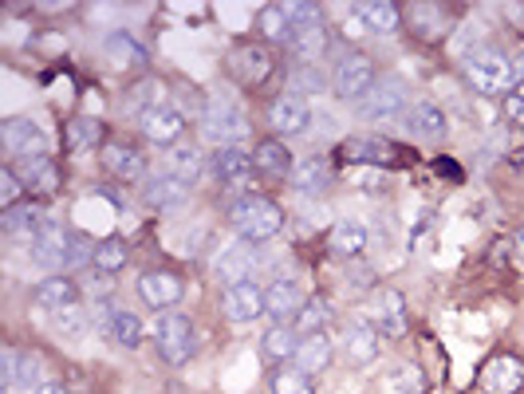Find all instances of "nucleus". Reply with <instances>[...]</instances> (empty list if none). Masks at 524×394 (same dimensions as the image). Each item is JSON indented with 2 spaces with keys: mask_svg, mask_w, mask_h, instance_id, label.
<instances>
[{
  "mask_svg": "<svg viewBox=\"0 0 524 394\" xmlns=\"http://www.w3.org/2000/svg\"><path fill=\"white\" fill-rule=\"evenodd\" d=\"M229 221H233V229L241 233V241L261 245V241H272V237L280 233L284 213H280V205H276V201H268V197L245 194V197H237V201H233Z\"/></svg>",
  "mask_w": 524,
  "mask_h": 394,
  "instance_id": "obj_1",
  "label": "nucleus"
},
{
  "mask_svg": "<svg viewBox=\"0 0 524 394\" xmlns=\"http://www.w3.org/2000/svg\"><path fill=\"white\" fill-rule=\"evenodd\" d=\"M465 79H469V87L473 91H481V95H513V87H517V67L513 60L505 56V52H497V48H481V52H473L469 60H465Z\"/></svg>",
  "mask_w": 524,
  "mask_h": 394,
  "instance_id": "obj_2",
  "label": "nucleus"
},
{
  "mask_svg": "<svg viewBox=\"0 0 524 394\" xmlns=\"http://www.w3.org/2000/svg\"><path fill=\"white\" fill-rule=\"evenodd\" d=\"M288 20H292V40L288 48L300 56V64H316L324 52H328V28H324V16L316 4H284Z\"/></svg>",
  "mask_w": 524,
  "mask_h": 394,
  "instance_id": "obj_3",
  "label": "nucleus"
},
{
  "mask_svg": "<svg viewBox=\"0 0 524 394\" xmlns=\"http://www.w3.org/2000/svg\"><path fill=\"white\" fill-rule=\"evenodd\" d=\"M331 87H335V95H339L343 103H363V99L375 91V64H371V56L347 52V56L339 60V67H335Z\"/></svg>",
  "mask_w": 524,
  "mask_h": 394,
  "instance_id": "obj_4",
  "label": "nucleus"
},
{
  "mask_svg": "<svg viewBox=\"0 0 524 394\" xmlns=\"http://www.w3.org/2000/svg\"><path fill=\"white\" fill-rule=\"evenodd\" d=\"M359 115L371 119V123H394V119L410 115V95H406V87H402L398 79H383V83H375V91L359 103Z\"/></svg>",
  "mask_w": 524,
  "mask_h": 394,
  "instance_id": "obj_5",
  "label": "nucleus"
},
{
  "mask_svg": "<svg viewBox=\"0 0 524 394\" xmlns=\"http://www.w3.org/2000/svg\"><path fill=\"white\" fill-rule=\"evenodd\" d=\"M158 351L166 363L182 367L190 355H194V324L182 316V312H166L158 320Z\"/></svg>",
  "mask_w": 524,
  "mask_h": 394,
  "instance_id": "obj_6",
  "label": "nucleus"
},
{
  "mask_svg": "<svg viewBox=\"0 0 524 394\" xmlns=\"http://www.w3.org/2000/svg\"><path fill=\"white\" fill-rule=\"evenodd\" d=\"M205 138H209V142H221V146H241V142L249 138V119H245L237 107H229V103L209 107V111H205Z\"/></svg>",
  "mask_w": 524,
  "mask_h": 394,
  "instance_id": "obj_7",
  "label": "nucleus"
},
{
  "mask_svg": "<svg viewBox=\"0 0 524 394\" xmlns=\"http://www.w3.org/2000/svg\"><path fill=\"white\" fill-rule=\"evenodd\" d=\"M0 142L12 158H44V150H48V138L32 119H8L0 127Z\"/></svg>",
  "mask_w": 524,
  "mask_h": 394,
  "instance_id": "obj_8",
  "label": "nucleus"
},
{
  "mask_svg": "<svg viewBox=\"0 0 524 394\" xmlns=\"http://www.w3.org/2000/svg\"><path fill=\"white\" fill-rule=\"evenodd\" d=\"M67 241H71V233H64V225L44 217V225H40V233L32 241V261L40 268H48V272L67 268Z\"/></svg>",
  "mask_w": 524,
  "mask_h": 394,
  "instance_id": "obj_9",
  "label": "nucleus"
},
{
  "mask_svg": "<svg viewBox=\"0 0 524 394\" xmlns=\"http://www.w3.org/2000/svg\"><path fill=\"white\" fill-rule=\"evenodd\" d=\"M308 119H312V107H308V99H304V95H296V91H288V95L272 99V107H268V127H272L276 134L308 131Z\"/></svg>",
  "mask_w": 524,
  "mask_h": 394,
  "instance_id": "obj_10",
  "label": "nucleus"
},
{
  "mask_svg": "<svg viewBox=\"0 0 524 394\" xmlns=\"http://www.w3.org/2000/svg\"><path fill=\"white\" fill-rule=\"evenodd\" d=\"M221 308L233 324H253L257 316H264V292L257 288V280H245V284H229L225 296H221Z\"/></svg>",
  "mask_w": 524,
  "mask_h": 394,
  "instance_id": "obj_11",
  "label": "nucleus"
},
{
  "mask_svg": "<svg viewBox=\"0 0 524 394\" xmlns=\"http://www.w3.org/2000/svg\"><path fill=\"white\" fill-rule=\"evenodd\" d=\"M253 154H245L241 146H221L217 158H213V178L225 186V190H241L249 178H253Z\"/></svg>",
  "mask_w": 524,
  "mask_h": 394,
  "instance_id": "obj_12",
  "label": "nucleus"
},
{
  "mask_svg": "<svg viewBox=\"0 0 524 394\" xmlns=\"http://www.w3.org/2000/svg\"><path fill=\"white\" fill-rule=\"evenodd\" d=\"M300 312H304V292L296 280H276L264 292V316H272L276 324H296Z\"/></svg>",
  "mask_w": 524,
  "mask_h": 394,
  "instance_id": "obj_13",
  "label": "nucleus"
},
{
  "mask_svg": "<svg viewBox=\"0 0 524 394\" xmlns=\"http://www.w3.org/2000/svg\"><path fill=\"white\" fill-rule=\"evenodd\" d=\"M257 245H229L217 261H213V272H217V280L229 288V284H245L249 276H253V268H257Z\"/></svg>",
  "mask_w": 524,
  "mask_h": 394,
  "instance_id": "obj_14",
  "label": "nucleus"
},
{
  "mask_svg": "<svg viewBox=\"0 0 524 394\" xmlns=\"http://www.w3.org/2000/svg\"><path fill=\"white\" fill-rule=\"evenodd\" d=\"M138 127H142V134H146L150 142H174V138L182 134V127H186V119H182L178 107L158 103V107H142Z\"/></svg>",
  "mask_w": 524,
  "mask_h": 394,
  "instance_id": "obj_15",
  "label": "nucleus"
},
{
  "mask_svg": "<svg viewBox=\"0 0 524 394\" xmlns=\"http://www.w3.org/2000/svg\"><path fill=\"white\" fill-rule=\"evenodd\" d=\"M481 387H485L489 394H517L524 387L521 359H513V355H497V359H489L485 371H481Z\"/></svg>",
  "mask_w": 524,
  "mask_h": 394,
  "instance_id": "obj_16",
  "label": "nucleus"
},
{
  "mask_svg": "<svg viewBox=\"0 0 524 394\" xmlns=\"http://www.w3.org/2000/svg\"><path fill=\"white\" fill-rule=\"evenodd\" d=\"M138 296H142L150 308H174V304L182 300V280H178L174 272H166V268L146 272V276H138Z\"/></svg>",
  "mask_w": 524,
  "mask_h": 394,
  "instance_id": "obj_17",
  "label": "nucleus"
},
{
  "mask_svg": "<svg viewBox=\"0 0 524 394\" xmlns=\"http://www.w3.org/2000/svg\"><path fill=\"white\" fill-rule=\"evenodd\" d=\"M288 182H292V190H296V194L316 197V194H324V190L331 186V166L324 162V158L308 154V158H300V162L292 166Z\"/></svg>",
  "mask_w": 524,
  "mask_h": 394,
  "instance_id": "obj_18",
  "label": "nucleus"
},
{
  "mask_svg": "<svg viewBox=\"0 0 524 394\" xmlns=\"http://www.w3.org/2000/svg\"><path fill=\"white\" fill-rule=\"evenodd\" d=\"M186 197H190V186H186L182 178H174L170 170H162V174H154V178L142 182V201L154 205V209H174V205H182Z\"/></svg>",
  "mask_w": 524,
  "mask_h": 394,
  "instance_id": "obj_19",
  "label": "nucleus"
},
{
  "mask_svg": "<svg viewBox=\"0 0 524 394\" xmlns=\"http://www.w3.org/2000/svg\"><path fill=\"white\" fill-rule=\"evenodd\" d=\"M229 67H233V75H237L241 83L257 87V83H264V79H268V71H272V56H268L264 48L241 44V48H233V56H229Z\"/></svg>",
  "mask_w": 524,
  "mask_h": 394,
  "instance_id": "obj_20",
  "label": "nucleus"
},
{
  "mask_svg": "<svg viewBox=\"0 0 524 394\" xmlns=\"http://www.w3.org/2000/svg\"><path fill=\"white\" fill-rule=\"evenodd\" d=\"M40 225H44V213H40V209H32V205L4 209V217H0V233H4L8 241H24V245H32V241H36Z\"/></svg>",
  "mask_w": 524,
  "mask_h": 394,
  "instance_id": "obj_21",
  "label": "nucleus"
},
{
  "mask_svg": "<svg viewBox=\"0 0 524 394\" xmlns=\"http://www.w3.org/2000/svg\"><path fill=\"white\" fill-rule=\"evenodd\" d=\"M406 127H410L414 138H426V142H438V138H446V131H450L446 111L438 103H414L410 115H406Z\"/></svg>",
  "mask_w": 524,
  "mask_h": 394,
  "instance_id": "obj_22",
  "label": "nucleus"
},
{
  "mask_svg": "<svg viewBox=\"0 0 524 394\" xmlns=\"http://www.w3.org/2000/svg\"><path fill=\"white\" fill-rule=\"evenodd\" d=\"M331 359H335V347H331V339L324 331H320V335H304V339H300V351H296V371H304V375L312 379V375L328 371Z\"/></svg>",
  "mask_w": 524,
  "mask_h": 394,
  "instance_id": "obj_23",
  "label": "nucleus"
},
{
  "mask_svg": "<svg viewBox=\"0 0 524 394\" xmlns=\"http://www.w3.org/2000/svg\"><path fill=\"white\" fill-rule=\"evenodd\" d=\"M103 166H107L119 182H138V178H146V158H142L134 146H123V142H111V146L103 150Z\"/></svg>",
  "mask_w": 524,
  "mask_h": 394,
  "instance_id": "obj_24",
  "label": "nucleus"
},
{
  "mask_svg": "<svg viewBox=\"0 0 524 394\" xmlns=\"http://www.w3.org/2000/svg\"><path fill=\"white\" fill-rule=\"evenodd\" d=\"M16 174H20L24 190H32V194H56L60 190V170H56L52 158H24V166Z\"/></svg>",
  "mask_w": 524,
  "mask_h": 394,
  "instance_id": "obj_25",
  "label": "nucleus"
},
{
  "mask_svg": "<svg viewBox=\"0 0 524 394\" xmlns=\"http://www.w3.org/2000/svg\"><path fill=\"white\" fill-rule=\"evenodd\" d=\"M347 359H351L355 367L375 363V359H379V331L371 328V324H363V320L347 324Z\"/></svg>",
  "mask_w": 524,
  "mask_h": 394,
  "instance_id": "obj_26",
  "label": "nucleus"
},
{
  "mask_svg": "<svg viewBox=\"0 0 524 394\" xmlns=\"http://www.w3.org/2000/svg\"><path fill=\"white\" fill-rule=\"evenodd\" d=\"M253 166H257V174H268V178H284V174H292V154H288V146L284 142H276V138H264L257 142V150H253Z\"/></svg>",
  "mask_w": 524,
  "mask_h": 394,
  "instance_id": "obj_27",
  "label": "nucleus"
},
{
  "mask_svg": "<svg viewBox=\"0 0 524 394\" xmlns=\"http://www.w3.org/2000/svg\"><path fill=\"white\" fill-rule=\"evenodd\" d=\"M328 245L335 257H347V261H351V257H359V253L367 249V229H363L359 221H339V225L331 229Z\"/></svg>",
  "mask_w": 524,
  "mask_h": 394,
  "instance_id": "obj_28",
  "label": "nucleus"
},
{
  "mask_svg": "<svg viewBox=\"0 0 524 394\" xmlns=\"http://www.w3.org/2000/svg\"><path fill=\"white\" fill-rule=\"evenodd\" d=\"M359 12H363L367 32H379V36H391V32H398V24H402V12H398V4H391V0L359 4Z\"/></svg>",
  "mask_w": 524,
  "mask_h": 394,
  "instance_id": "obj_29",
  "label": "nucleus"
},
{
  "mask_svg": "<svg viewBox=\"0 0 524 394\" xmlns=\"http://www.w3.org/2000/svg\"><path fill=\"white\" fill-rule=\"evenodd\" d=\"M339 154L347 162H394V146L391 142H379V138H347L339 146Z\"/></svg>",
  "mask_w": 524,
  "mask_h": 394,
  "instance_id": "obj_30",
  "label": "nucleus"
},
{
  "mask_svg": "<svg viewBox=\"0 0 524 394\" xmlns=\"http://www.w3.org/2000/svg\"><path fill=\"white\" fill-rule=\"evenodd\" d=\"M379 331H387L391 339L406 335V304H402V292H379Z\"/></svg>",
  "mask_w": 524,
  "mask_h": 394,
  "instance_id": "obj_31",
  "label": "nucleus"
},
{
  "mask_svg": "<svg viewBox=\"0 0 524 394\" xmlns=\"http://www.w3.org/2000/svg\"><path fill=\"white\" fill-rule=\"evenodd\" d=\"M36 304L48 308V312H60L67 304H75V284L67 276H48L40 288H36Z\"/></svg>",
  "mask_w": 524,
  "mask_h": 394,
  "instance_id": "obj_32",
  "label": "nucleus"
},
{
  "mask_svg": "<svg viewBox=\"0 0 524 394\" xmlns=\"http://www.w3.org/2000/svg\"><path fill=\"white\" fill-rule=\"evenodd\" d=\"M257 28H261L264 40H276V44H288V40H292V20H288L284 4H264L261 16H257Z\"/></svg>",
  "mask_w": 524,
  "mask_h": 394,
  "instance_id": "obj_33",
  "label": "nucleus"
},
{
  "mask_svg": "<svg viewBox=\"0 0 524 394\" xmlns=\"http://www.w3.org/2000/svg\"><path fill=\"white\" fill-rule=\"evenodd\" d=\"M166 170H170L174 178H182L186 186H194L197 174H201V150H190V146H174V150L166 154Z\"/></svg>",
  "mask_w": 524,
  "mask_h": 394,
  "instance_id": "obj_34",
  "label": "nucleus"
},
{
  "mask_svg": "<svg viewBox=\"0 0 524 394\" xmlns=\"http://www.w3.org/2000/svg\"><path fill=\"white\" fill-rule=\"evenodd\" d=\"M87 328H91V316L79 304H67L60 312H52V331L64 335V339H83Z\"/></svg>",
  "mask_w": 524,
  "mask_h": 394,
  "instance_id": "obj_35",
  "label": "nucleus"
},
{
  "mask_svg": "<svg viewBox=\"0 0 524 394\" xmlns=\"http://www.w3.org/2000/svg\"><path fill=\"white\" fill-rule=\"evenodd\" d=\"M99 138H103V123L99 119H71L64 127L67 150H91Z\"/></svg>",
  "mask_w": 524,
  "mask_h": 394,
  "instance_id": "obj_36",
  "label": "nucleus"
},
{
  "mask_svg": "<svg viewBox=\"0 0 524 394\" xmlns=\"http://www.w3.org/2000/svg\"><path fill=\"white\" fill-rule=\"evenodd\" d=\"M438 20H442L438 4H410V24H414V32L422 40H438L446 32V24H438Z\"/></svg>",
  "mask_w": 524,
  "mask_h": 394,
  "instance_id": "obj_37",
  "label": "nucleus"
},
{
  "mask_svg": "<svg viewBox=\"0 0 524 394\" xmlns=\"http://www.w3.org/2000/svg\"><path fill=\"white\" fill-rule=\"evenodd\" d=\"M296 351H300V343H296V331L288 324L268 328V335H264V355L268 359H296Z\"/></svg>",
  "mask_w": 524,
  "mask_h": 394,
  "instance_id": "obj_38",
  "label": "nucleus"
},
{
  "mask_svg": "<svg viewBox=\"0 0 524 394\" xmlns=\"http://www.w3.org/2000/svg\"><path fill=\"white\" fill-rule=\"evenodd\" d=\"M328 320H331L328 300H324V296H316V300H308V304H304V312L296 316V331H300V335H320V331L328 328Z\"/></svg>",
  "mask_w": 524,
  "mask_h": 394,
  "instance_id": "obj_39",
  "label": "nucleus"
},
{
  "mask_svg": "<svg viewBox=\"0 0 524 394\" xmlns=\"http://www.w3.org/2000/svg\"><path fill=\"white\" fill-rule=\"evenodd\" d=\"M107 52H111V60H115V67H142L146 64V52L134 44L131 36H111V44H107Z\"/></svg>",
  "mask_w": 524,
  "mask_h": 394,
  "instance_id": "obj_40",
  "label": "nucleus"
},
{
  "mask_svg": "<svg viewBox=\"0 0 524 394\" xmlns=\"http://www.w3.org/2000/svg\"><path fill=\"white\" fill-rule=\"evenodd\" d=\"M111 339L119 343V347H138V339H142V324H138V316L127 312V308H119L115 312V328H111Z\"/></svg>",
  "mask_w": 524,
  "mask_h": 394,
  "instance_id": "obj_41",
  "label": "nucleus"
},
{
  "mask_svg": "<svg viewBox=\"0 0 524 394\" xmlns=\"http://www.w3.org/2000/svg\"><path fill=\"white\" fill-rule=\"evenodd\" d=\"M272 394H316L312 379L304 371H276L272 375Z\"/></svg>",
  "mask_w": 524,
  "mask_h": 394,
  "instance_id": "obj_42",
  "label": "nucleus"
},
{
  "mask_svg": "<svg viewBox=\"0 0 524 394\" xmlns=\"http://www.w3.org/2000/svg\"><path fill=\"white\" fill-rule=\"evenodd\" d=\"M44 363L36 355H20V367H16V391H40L44 383Z\"/></svg>",
  "mask_w": 524,
  "mask_h": 394,
  "instance_id": "obj_43",
  "label": "nucleus"
},
{
  "mask_svg": "<svg viewBox=\"0 0 524 394\" xmlns=\"http://www.w3.org/2000/svg\"><path fill=\"white\" fill-rule=\"evenodd\" d=\"M123 264H127V245L123 241H103L95 249V268L99 272H119Z\"/></svg>",
  "mask_w": 524,
  "mask_h": 394,
  "instance_id": "obj_44",
  "label": "nucleus"
},
{
  "mask_svg": "<svg viewBox=\"0 0 524 394\" xmlns=\"http://www.w3.org/2000/svg\"><path fill=\"white\" fill-rule=\"evenodd\" d=\"M292 83H296V95H320L324 91V75L316 64H300L292 71Z\"/></svg>",
  "mask_w": 524,
  "mask_h": 394,
  "instance_id": "obj_45",
  "label": "nucleus"
},
{
  "mask_svg": "<svg viewBox=\"0 0 524 394\" xmlns=\"http://www.w3.org/2000/svg\"><path fill=\"white\" fill-rule=\"evenodd\" d=\"M20 190H24L20 174H16L12 166H4V170H0V205H4V209H16V201H20Z\"/></svg>",
  "mask_w": 524,
  "mask_h": 394,
  "instance_id": "obj_46",
  "label": "nucleus"
},
{
  "mask_svg": "<svg viewBox=\"0 0 524 394\" xmlns=\"http://www.w3.org/2000/svg\"><path fill=\"white\" fill-rule=\"evenodd\" d=\"M95 249H99V245H91L87 237L71 233V241H67V268H83L87 261H95Z\"/></svg>",
  "mask_w": 524,
  "mask_h": 394,
  "instance_id": "obj_47",
  "label": "nucleus"
},
{
  "mask_svg": "<svg viewBox=\"0 0 524 394\" xmlns=\"http://www.w3.org/2000/svg\"><path fill=\"white\" fill-rule=\"evenodd\" d=\"M391 387L398 394H418L422 391V371H418V367H394Z\"/></svg>",
  "mask_w": 524,
  "mask_h": 394,
  "instance_id": "obj_48",
  "label": "nucleus"
},
{
  "mask_svg": "<svg viewBox=\"0 0 524 394\" xmlns=\"http://www.w3.org/2000/svg\"><path fill=\"white\" fill-rule=\"evenodd\" d=\"M115 312H119V308H111V304H95V312H91V328H95V335L111 339V328H115Z\"/></svg>",
  "mask_w": 524,
  "mask_h": 394,
  "instance_id": "obj_49",
  "label": "nucleus"
},
{
  "mask_svg": "<svg viewBox=\"0 0 524 394\" xmlns=\"http://www.w3.org/2000/svg\"><path fill=\"white\" fill-rule=\"evenodd\" d=\"M505 115H509L517 127H524V95H517V91H513V95L505 99Z\"/></svg>",
  "mask_w": 524,
  "mask_h": 394,
  "instance_id": "obj_50",
  "label": "nucleus"
},
{
  "mask_svg": "<svg viewBox=\"0 0 524 394\" xmlns=\"http://www.w3.org/2000/svg\"><path fill=\"white\" fill-rule=\"evenodd\" d=\"M509 20H513V28L524 36V4H509Z\"/></svg>",
  "mask_w": 524,
  "mask_h": 394,
  "instance_id": "obj_51",
  "label": "nucleus"
},
{
  "mask_svg": "<svg viewBox=\"0 0 524 394\" xmlns=\"http://www.w3.org/2000/svg\"><path fill=\"white\" fill-rule=\"evenodd\" d=\"M36 394H71V391H67V387H60V383H44V387H40Z\"/></svg>",
  "mask_w": 524,
  "mask_h": 394,
  "instance_id": "obj_52",
  "label": "nucleus"
},
{
  "mask_svg": "<svg viewBox=\"0 0 524 394\" xmlns=\"http://www.w3.org/2000/svg\"><path fill=\"white\" fill-rule=\"evenodd\" d=\"M513 67H517V79H521V91H517V95H524V52L513 60Z\"/></svg>",
  "mask_w": 524,
  "mask_h": 394,
  "instance_id": "obj_53",
  "label": "nucleus"
},
{
  "mask_svg": "<svg viewBox=\"0 0 524 394\" xmlns=\"http://www.w3.org/2000/svg\"><path fill=\"white\" fill-rule=\"evenodd\" d=\"M513 249H517V257L524 261V229H517V237H513Z\"/></svg>",
  "mask_w": 524,
  "mask_h": 394,
  "instance_id": "obj_54",
  "label": "nucleus"
}]
</instances>
